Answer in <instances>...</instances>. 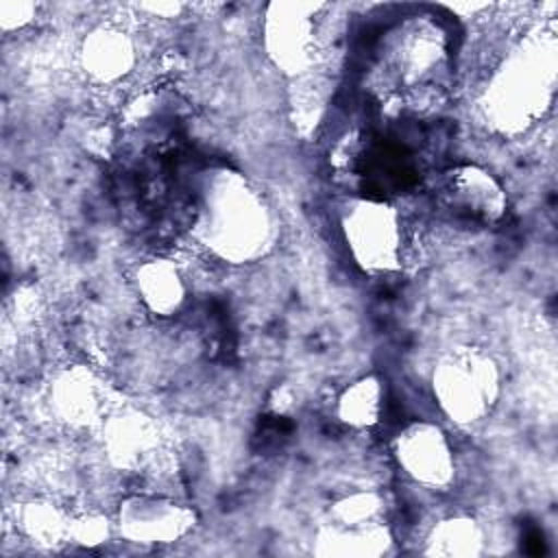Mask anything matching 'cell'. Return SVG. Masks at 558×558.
Here are the masks:
<instances>
[{
  "instance_id": "obj_15",
  "label": "cell",
  "mask_w": 558,
  "mask_h": 558,
  "mask_svg": "<svg viewBox=\"0 0 558 558\" xmlns=\"http://www.w3.org/2000/svg\"><path fill=\"white\" fill-rule=\"evenodd\" d=\"M384 410V388L375 375H364L349 384L338 401L336 414L338 418L353 427V429H368L373 427Z\"/></svg>"
},
{
  "instance_id": "obj_13",
  "label": "cell",
  "mask_w": 558,
  "mask_h": 558,
  "mask_svg": "<svg viewBox=\"0 0 558 558\" xmlns=\"http://www.w3.org/2000/svg\"><path fill=\"white\" fill-rule=\"evenodd\" d=\"M133 283L146 310L157 316H172L185 303V281L170 259H146L137 266Z\"/></svg>"
},
{
  "instance_id": "obj_8",
  "label": "cell",
  "mask_w": 558,
  "mask_h": 558,
  "mask_svg": "<svg viewBox=\"0 0 558 558\" xmlns=\"http://www.w3.org/2000/svg\"><path fill=\"white\" fill-rule=\"evenodd\" d=\"M442 203L458 216L475 222H497L504 218L508 196L501 183L486 168L462 163L442 174Z\"/></svg>"
},
{
  "instance_id": "obj_3",
  "label": "cell",
  "mask_w": 558,
  "mask_h": 558,
  "mask_svg": "<svg viewBox=\"0 0 558 558\" xmlns=\"http://www.w3.org/2000/svg\"><path fill=\"white\" fill-rule=\"evenodd\" d=\"M432 390L449 421L473 425L490 412L499 397V368L477 349H453L436 362Z\"/></svg>"
},
{
  "instance_id": "obj_11",
  "label": "cell",
  "mask_w": 558,
  "mask_h": 558,
  "mask_svg": "<svg viewBox=\"0 0 558 558\" xmlns=\"http://www.w3.org/2000/svg\"><path fill=\"white\" fill-rule=\"evenodd\" d=\"M78 61L92 81L116 83L133 72L137 48L124 28L116 24H98L83 37Z\"/></svg>"
},
{
  "instance_id": "obj_12",
  "label": "cell",
  "mask_w": 558,
  "mask_h": 558,
  "mask_svg": "<svg viewBox=\"0 0 558 558\" xmlns=\"http://www.w3.org/2000/svg\"><path fill=\"white\" fill-rule=\"evenodd\" d=\"M392 536L379 521L362 525L327 523L314 536V554L331 558H377L388 554Z\"/></svg>"
},
{
  "instance_id": "obj_10",
  "label": "cell",
  "mask_w": 558,
  "mask_h": 558,
  "mask_svg": "<svg viewBox=\"0 0 558 558\" xmlns=\"http://www.w3.org/2000/svg\"><path fill=\"white\" fill-rule=\"evenodd\" d=\"M54 421L68 427H94L107 416L105 392L87 366H65L57 371L46 392Z\"/></svg>"
},
{
  "instance_id": "obj_7",
  "label": "cell",
  "mask_w": 558,
  "mask_h": 558,
  "mask_svg": "<svg viewBox=\"0 0 558 558\" xmlns=\"http://www.w3.org/2000/svg\"><path fill=\"white\" fill-rule=\"evenodd\" d=\"M392 453L403 473L421 486L445 488L456 475L451 442L436 423L414 421L405 425L392 442Z\"/></svg>"
},
{
  "instance_id": "obj_9",
  "label": "cell",
  "mask_w": 558,
  "mask_h": 558,
  "mask_svg": "<svg viewBox=\"0 0 558 558\" xmlns=\"http://www.w3.org/2000/svg\"><path fill=\"white\" fill-rule=\"evenodd\" d=\"M100 434L109 464L120 471H137L146 466L159 449V429L155 421L131 405L107 412L100 423Z\"/></svg>"
},
{
  "instance_id": "obj_4",
  "label": "cell",
  "mask_w": 558,
  "mask_h": 558,
  "mask_svg": "<svg viewBox=\"0 0 558 558\" xmlns=\"http://www.w3.org/2000/svg\"><path fill=\"white\" fill-rule=\"evenodd\" d=\"M340 229L353 262L371 275L401 268L403 229L395 207L375 198H351L340 211Z\"/></svg>"
},
{
  "instance_id": "obj_1",
  "label": "cell",
  "mask_w": 558,
  "mask_h": 558,
  "mask_svg": "<svg viewBox=\"0 0 558 558\" xmlns=\"http://www.w3.org/2000/svg\"><path fill=\"white\" fill-rule=\"evenodd\" d=\"M196 229L205 246L225 262L262 257L275 240V211L266 196L240 172L209 170L198 192Z\"/></svg>"
},
{
  "instance_id": "obj_6",
  "label": "cell",
  "mask_w": 558,
  "mask_h": 558,
  "mask_svg": "<svg viewBox=\"0 0 558 558\" xmlns=\"http://www.w3.org/2000/svg\"><path fill=\"white\" fill-rule=\"evenodd\" d=\"M118 534L135 545H170L196 525V512L166 495H129L116 510Z\"/></svg>"
},
{
  "instance_id": "obj_14",
  "label": "cell",
  "mask_w": 558,
  "mask_h": 558,
  "mask_svg": "<svg viewBox=\"0 0 558 558\" xmlns=\"http://www.w3.org/2000/svg\"><path fill=\"white\" fill-rule=\"evenodd\" d=\"M425 554L442 558H475L484 554V530L471 517H449L438 521L427 538Z\"/></svg>"
},
{
  "instance_id": "obj_17",
  "label": "cell",
  "mask_w": 558,
  "mask_h": 558,
  "mask_svg": "<svg viewBox=\"0 0 558 558\" xmlns=\"http://www.w3.org/2000/svg\"><path fill=\"white\" fill-rule=\"evenodd\" d=\"M434 33L429 31H418L410 33V37L401 39L397 44V70L405 81H421L429 76V72L440 63L442 48L438 37H432Z\"/></svg>"
},
{
  "instance_id": "obj_5",
  "label": "cell",
  "mask_w": 558,
  "mask_h": 558,
  "mask_svg": "<svg viewBox=\"0 0 558 558\" xmlns=\"http://www.w3.org/2000/svg\"><path fill=\"white\" fill-rule=\"evenodd\" d=\"M323 4L272 2L264 17V48L270 61L290 76L310 72L318 57L316 15Z\"/></svg>"
},
{
  "instance_id": "obj_20",
  "label": "cell",
  "mask_w": 558,
  "mask_h": 558,
  "mask_svg": "<svg viewBox=\"0 0 558 558\" xmlns=\"http://www.w3.org/2000/svg\"><path fill=\"white\" fill-rule=\"evenodd\" d=\"M37 7L28 0H4L0 2V28L2 33H13L24 28L35 20Z\"/></svg>"
},
{
  "instance_id": "obj_2",
  "label": "cell",
  "mask_w": 558,
  "mask_h": 558,
  "mask_svg": "<svg viewBox=\"0 0 558 558\" xmlns=\"http://www.w3.org/2000/svg\"><path fill=\"white\" fill-rule=\"evenodd\" d=\"M554 48L527 44L512 50L493 72L482 94V111L499 133H521L530 129L554 96L556 78Z\"/></svg>"
},
{
  "instance_id": "obj_18",
  "label": "cell",
  "mask_w": 558,
  "mask_h": 558,
  "mask_svg": "<svg viewBox=\"0 0 558 558\" xmlns=\"http://www.w3.org/2000/svg\"><path fill=\"white\" fill-rule=\"evenodd\" d=\"M384 508V501L373 490H355L351 495L340 497L331 506V521L342 525H362L377 521L379 512Z\"/></svg>"
},
{
  "instance_id": "obj_19",
  "label": "cell",
  "mask_w": 558,
  "mask_h": 558,
  "mask_svg": "<svg viewBox=\"0 0 558 558\" xmlns=\"http://www.w3.org/2000/svg\"><path fill=\"white\" fill-rule=\"evenodd\" d=\"M111 534V523L102 514H81L72 519V530H70V541L83 547H96L105 543Z\"/></svg>"
},
{
  "instance_id": "obj_16",
  "label": "cell",
  "mask_w": 558,
  "mask_h": 558,
  "mask_svg": "<svg viewBox=\"0 0 558 558\" xmlns=\"http://www.w3.org/2000/svg\"><path fill=\"white\" fill-rule=\"evenodd\" d=\"M72 519L74 517L70 512H65L61 506L46 501V499L26 501L17 510L20 530L31 541H35L39 545H48V547L70 541Z\"/></svg>"
}]
</instances>
